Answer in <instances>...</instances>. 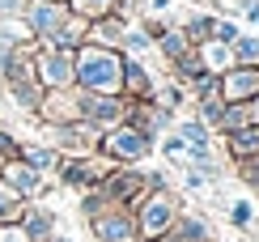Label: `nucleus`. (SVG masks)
Instances as JSON below:
<instances>
[{
    "instance_id": "7",
    "label": "nucleus",
    "mask_w": 259,
    "mask_h": 242,
    "mask_svg": "<svg viewBox=\"0 0 259 242\" xmlns=\"http://www.w3.org/2000/svg\"><path fill=\"white\" fill-rule=\"evenodd\" d=\"M72 17L68 0H26L21 5V21L30 26V34H34V43H47L60 34V26Z\"/></svg>"
},
{
    "instance_id": "27",
    "label": "nucleus",
    "mask_w": 259,
    "mask_h": 242,
    "mask_svg": "<svg viewBox=\"0 0 259 242\" xmlns=\"http://www.w3.org/2000/svg\"><path fill=\"white\" fill-rule=\"evenodd\" d=\"M200 106V124L204 128H212V132H217V124H221V111H225V102H221V98H204V102H196Z\"/></svg>"
},
{
    "instance_id": "28",
    "label": "nucleus",
    "mask_w": 259,
    "mask_h": 242,
    "mask_svg": "<svg viewBox=\"0 0 259 242\" xmlns=\"http://www.w3.org/2000/svg\"><path fill=\"white\" fill-rule=\"evenodd\" d=\"M234 38H238V26H234L230 17L212 13V30H208V43H234Z\"/></svg>"
},
{
    "instance_id": "19",
    "label": "nucleus",
    "mask_w": 259,
    "mask_h": 242,
    "mask_svg": "<svg viewBox=\"0 0 259 242\" xmlns=\"http://www.w3.org/2000/svg\"><path fill=\"white\" fill-rule=\"evenodd\" d=\"M225 153H230L234 162L259 157V124H246L238 132H225Z\"/></svg>"
},
{
    "instance_id": "10",
    "label": "nucleus",
    "mask_w": 259,
    "mask_h": 242,
    "mask_svg": "<svg viewBox=\"0 0 259 242\" xmlns=\"http://www.w3.org/2000/svg\"><path fill=\"white\" fill-rule=\"evenodd\" d=\"M111 170V162L102 153H90V157H64V166L56 170V179L64 187H77V191H90V187L102 183V174Z\"/></svg>"
},
{
    "instance_id": "21",
    "label": "nucleus",
    "mask_w": 259,
    "mask_h": 242,
    "mask_svg": "<svg viewBox=\"0 0 259 242\" xmlns=\"http://www.w3.org/2000/svg\"><path fill=\"white\" fill-rule=\"evenodd\" d=\"M196 56H200V64H204V72H225V68L234 64L230 43H200Z\"/></svg>"
},
{
    "instance_id": "1",
    "label": "nucleus",
    "mask_w": 259,
    "mask_h": 242,
    "mask_svg": "<svg viewBox=\"0 0 259 242\" xmlns=\"http://www.w3.org/2000/svg\"><path fill=\"white\" fill-rule=\"evenodd\" d=\"M72 68H77V90L85 94H123V51L119 47L81 43L72 51Z\"/></svg>"
},
{
    "instance_id": "3",
    "label": "nucleus",
    "mask_w": 259,
    "mask_h": 242,
    "mask_svg": "<svg viewBox=\"0 0 259 242\" xmlns=\"http://www.w3.org/2000/svg\"><path fill=\"white\" fill-rule=\"evenodd\" d=\"M5 90H9V98L21 106V111H30L34 115L38 111V102H42V85H38V72H34V43H21V47H13L9 51V64H5Z\"/></svg>"
},
{
    "instance_id": "33",
    "label": "nucleus",
    "mask_w": 259,
    "mask_h": 242,
    "mask_svg": "<svg viewBox=\"0 0 259 242\" xmlns=\"http://www.w3.org/2000/svg\"><path fill=\"white\" fill-rule=\"evenodd\" d=\"M242 17L251 21V26L259 30V0H242Z\"/></svg>"
},
{
    "instance_id": "22",
    "label": "nucleus",
    "mask_w": 259,
    "mask_h": 242,
    "mask_svg": "<svg viewBox=\"0 0 259 242\" xmlns=\"http://www.w3.org/2000/svg\"><path fill=\"white\" fill-rule=\"evenodd\" d=\"M119 51L123 56H145V51H153V34L145 26H127L123 38H119Z\"/></svg>"
},
{
    "instance_id": "8",
    "label": "nucleus",
    "mask_w": 259,
    "mask_h": 242,
    "mask_svg": "<svg viewBox=\"0 0 259 242\" xmlns=\"http://www.w3.org/2000/svg\"><path fill=\"white\" fill-rule=\"evenodd\" d=\"M51 136L64 157H90V153H98L102 128H94L90 119H68V124H51Z\"/></svg>"
},
{
    "instance_id": "31",
    "label": "nucleus",
    "mask_w": 259,
    "mask_h": 242,
    "mask_svg": "<svg viewBox=\"0 0 259 242\" xmlns=\"http://www.w3.org/2000/svg\"><path fill=\"white\" fill-rule=\"evenodd\" d=\"M251 217H255L251 200H234V208H230V221L234 225H251Z\"/></svg>"
},
{
    "instance_id": "29",
    "label": "nucleus",
    "mask_w": 259,
    "mask_h": 242,
    "mask_svg": "<svg viewBox=\"0 0 259 242\" xmlns=\"http://www.w3.org/2000/svg\"><path fill=\"white\" fill-rule=\"evenodd\" d=\"M161 153H166L170 162H183V166H187V145L179 140V132H170V136L161 140Z\"/></svg>"
},
{
    "instance_id": "18",
    "label": "nucleus",
    "mask_w": 259,
    "mask_h": 242,
    "mask_svg": "<svg viewBox=\"0 0 259 242\" xmlns=\"http://www.w3.org/2000/svg\"><path fill=\"white\" fill-rule=\"evenodd\" d=\"M21 234H26L30 242H47V238H56V213H47V208H30L26 204V213H21Z\"/></svg>"
},
{
    "instance_id": "35",
    "label": "nucleus",
    "mask_w": 259,
    "mask_h": 242,
    "mask_svg": "<svg viewBox=\"0 0 259 242\" xmlns=\"http://www.w3.org/2000/svg\"><path fill=\"white\" fill-rule=\"evenodd\" d=\"M191 5H204V0H191Z\"/></svg>"
},
{
    "instance_id": "32",
    "label": "nucleus",
    "mask_w": 259,
    "mask_h": 242,
    "mask_svg": "<svg viewBox=\"0 0 259 242\" xmlns=\"http://www.w3.org/2000/svg\"><path fill=\"white\" fill-rule=\"evenodd\" d=\"M0 242H30L21 234V225H0Z\"/></svg>"
},
{
    "instance_id": "30",
    "label": "nucleus",
    "mask_w": 259,
    "mask_h": 242,
    "mask_svg": "<svg viewBox=\"0 0 259 242\" xmlns=\"http://www.w3.org/2000/svg\"><path fill=\"white\" fill-rule=\"evenodd\" d=\"M17 153H21V140L13 136V132H5V128H0V162L17 157Z\"/></svg>"
},
{
    "instance_id": "24",
    "label": "nucleus",
    "mask_w": 259,
    "mask_h": 242,
    "mask_svg": "<svg viewBox=\"0 0 259 242\" xmlns=\"http://www.w3.org/2000/svg\"><path fill=\"white\" fill-rule=\"evenodd\" d=\"M230 56H234V64H251V68H259V34H238L230 43Z\"/></svg>"
},
{
    "instance_id": "14",
    "label": "nucleus",
    "mask_w": 259,
    "mask_h": 242,
    "mask_svg": "<svg viewBox=\"0 0 259 242\" xmlns=\"http://www.w3.org/2000/svg\"><path fill=\"white\" fill-rule=\"evenodd\" d=\"M90 229H94L98 242H140L136 238V221H132L127 208H111V213H102V217H90Z\"/></svg>"
},
{
    "instance_id": "9",
    "label": "nucleus",
    "mask_w": 259,
    "mask_h": 242,
    "mask_svg": "<svg viewBox=\"0 0 259 242\" xmlns=\"http://www.w3.org/2000/svg\"><path fill=\"white\" fill-rule=\"evenodd\" d=\"M127 111H132V98H123V94H85L81 90V119H90L102 132L123 124Z\"/></svg>"
},
{
    "instance_id": "26",
    "label": "nucleus",
    "mask_w": 259,
    "mask_h": 242,
    "mask_svg": "<svg viewBox=\"0 0 259 242\" xmlns=\"http://www.w3.org/2000/svg\"><path fill=\"white\" fill-rule=\"evenodd\" d=\"M68 9H72V13H81L85 21H94V17H102V13H115L119 0H68Z\"/></svg>"
},
{
    "instance_id": "20",
    "label": "nucleus",
    "mask_w": 259,
    "mask_h": 242,
    "mask_svg": "<svg viewBox=\"0 0 259 242\" xmlns=\"http://www.w3.org/2000/svg\"><path fill=\"white\" fill-rule=\"evenodd\" d=\"M153 47H157L170 64H179V60L191 51V43H187V34H183V26H161V34L153 38Z\"/></svg>"
},
{
    "instance_id": "34",
    "label": "nucleus",
    "mask_w": 259,
    "mask_h": 242,
    "mask_svg": "<svg viewBox=\"0 0 259 242\" xmlns=\"http://www.w3.org/2000/svg\"><path fill=\"white\" fill-rule=\"evenodd\" d=\"M9 51H13V43L0 38V76H5V64H9Z\"/></svg>"
},
{
    "instance_id": "23",
    "label": "nucleus",
    "mask_w": 259,
    "mask_h": 242,
    "mask_svg": "<svg viewBox=\"0 0 259 242\" xmlns=\"http://www.w3.org/2000/svg\"><path fill=\"white\" fill-rule=\"evenodd\" d=\"M246 124H251V102H225L217 132L225 136V132H238V128H246Z\"/></svg>"
},
{
    "instance_id": "15",
    "label": "nucleus",
    "mask_w": 259,
    "mask_h": 242,
    "mask_svg": "<svg viewBox=\"0 0 259 242\" xmlns=\"http://www.w3.org/2000/svg\"><path fill=\"white\" fill-rule=\"evenodd\" d=\"M157 81L153 72L140 64V56H123V98H132V102H145V98H153Z\"/></svg>"
},
{
    "instance_id": "25",
    "label": "nucleus",
    "mask_w": 259,
    "mask_h": 242,
    "mask_svg": "<svg viewBox=\"0 0 259 242\" xmlns=\"http://www.w3.org/2000/svg\"><path fill=\"white\" fill-rule=\"evenodd\" d=\"M21 213H26V200L0 183V225H17V221H21Z\"/></svg>"
},
{
    "instance_id": "11",
    "label": "nucleus",
    "mask_w": 259,
    "mask_h": 242,
    "mask_svg": "<svg viewBox=\"0 0 259 242\" xmlns=\"http://www.w3.org/2000/svg\"><path fill=\"white\" fill-rule=\"evenodd\" d=\"M0 183H5L9 191H17L26 204L34 200V195H42V187H47V179H42L21 153H17V157H9V162H0Z\"/></svg>"
},
{
    "instance_id": "5",
    "label": "nucleus",
    "mask_w": 259,
    "mask_h": 242,
    "mask_svg": "<svg viewBox=\"0 0 259 242\" xmlns=\"http://www.w3.org/2000/svg\"><path fill=\"white\" fill-rule=\"evenodd\" d=\"M161 183V174H145V170H136V166H111L102 174V191L111 195L115 204H123L127 213H132V208L140 204V195L149 191V187H157Z\"/></svg>"
},
{
    "instance_id": "13",
    "label": "nucleus",
    "mask_w": 259,
    "mask_h": 242,
    "mask_svg": "<svg viewBox=\"0 0 259 242\" xmlns=\"http://www.w3.org/2000/svg\"><path fill=\"white\" fill-rule=\"evenodd\" d=\"M217 85H221V102H251L259 94V68L230 64L225 72H217Z\"/></svg>"
},
{
    "instance_id": "17",
    "label": "nucleus",
    "mask_w": 259,
    "mask_h": 242,
    "mask_svg": "<svg viewBox=\"0 0 259 242\" xmlns=\"http://www.w3.org/2000/svg\"><path fill=\"white\" fill-rule=\"evenodd\" d=\"M21 157H26L42 179H56V170L64 166V153L56 145H42V140H26V145H21Z\"/></svg>"
},
{
    "instance_id": "16",
    "label": "nucleus",
    "mask_w": 259,
    "mask_h": 242,
    "mask_svg": "<svg viewBox=\"0 0 259 242\" xmlns=\"http://www.w3.org/2000/svg\"><path fill=\"white\" fill-rule=\"evenodd\" d=\"M127 26H132V21H127V13H119V9H115V13H102V17L90 21V38H85V43H98V47H119V38H123Z\"/></svg>"
},
{
    "instance_id": "4",
    "label": "nucleus",
    "mask_w": 259,
    "mask_h": 242,
    "mask_svg": "<svg viewBox=\"0 0 259 242\" xmlns=\"http://www.w3.org/2000/svg\"><path fill=\"white\" fill-rule=\"evenodd\" d=\"M149 149H153V136H145L136 124H115V128H106L102 132V140H98V153L111 166H140V162L149 157Z\"/></svg>"
},
{
    "instance_id": "6",
    "label": "nucleus",
    "mask_w": 259,
    "mask_h": 242,
    "mask_svg": "<svg viewBox=\"0 0 259 242\" xmlns=\"http://www.w3.org/2000/svg\"><path fill=\"white\" fill-rule=\"evenodd\" d=\"M34 72L42 90H68L77 85V68H72V51L68 47H47L38 43L34 47Z\"/></svg>"
},
{
    "instance_id": "2",
    "label": "nucleus",
    "mask_w": 259,
    "mask_h": 242,
    "mask_svg": "<svg viewBox=\"0 0 259 242\" xmlns=\"http://www.w3.org/2000/svg\"><path fill=\"white\" fill-rule=\"evenodd\" d=\"M183 213L179 208V195L170 191L166 183L149 187L145 195H140V204L132 208V221H136V238L140 242H157L161 234H166L170 225H175V217Z\"/></svg>"
},
{
    "instance_id": "12",
    "label": "nucleus",
    "mask_w": 259,
    "mask_h": 242,
    "mask_svg": "<svg viewBox=\"0 0 259 242\" xmlns=\"http://www.w3.org/2000/svg\"><path fill=\"white\" fill-rule=\"evenodd\" d=\"M34 115L47 128L51 124H68V119H81V90H77V85H68V90H47Z\"/></svg>"
}]
</instances>
